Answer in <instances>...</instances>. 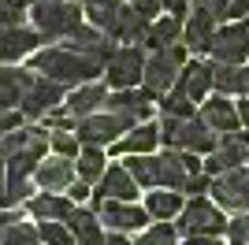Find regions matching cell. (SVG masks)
<instances>
[{"instance_id": "ba28073f", "label": "cell", "mask_w": 249, "mask_h": 245, "mask_svg": "<svg viewBox=\"0 0 249 245\" xmlns=\"http://www.w3.org/2000/svg\"><path fill=\"white\" fill-rule=\"evenodd\" d=\"M208 193L216 197L219 208H231V212H249V167H227V171L212 175V190Z\"/></svg>"}, {"instance_id": "484cf974", "label": "cell", "mask_w": 249, "mask_h": 245, "mask_svg": "<svg viewBox=\"0 0 249 245\" xmlns=\"http://www.w3.org/2000/svg\"><path fill=\"white\" fill-rule=\"evenodd\" d=\"M145 208H149V215L153 219H175L186 204H182V193L178 190H167V186H156L153 193L145 197Z\"/></svg>"}, {"instance_id": "277c9868", "label": "cell", "mask_w": 249, "mask_h": 245, "mask_svg": "<svg viewBox=\"0 0 249 245\" xmlns=\"http://www.w3.org/2000/svg\"><path fill=\"white\" fill-rule=\"evenodd\" d=\"M30 19L41 30V37L63 41L67 34H74L86 22V4H74V0H34Z\"/></svg>"}, {"instance_id": "f1b7e54d", "label": "cell", "mask_w": 249, "mask_h": 245, "mask_svg": "<svg viewBox=\"0 0 249 245\" xmlns=\"http://www.w3.org/2000/svg\"><path fill=\"white\" fill-rule=\"evenodd\" d=\"M104 171H108V167H104L101 145H82V153H78V178L93 186V182H101Z\"/></svg>"}, {"instance_id": "7a4b0ae2", "label": "cell", "mask_w": 249, "mask_h": 245, "mask_svg": "<svg viewBox=\"0 0 249 245\" xmlns=\"http://www.w3.org/2000/svg\"><path fill=\"white\" fill-rule=\"evenodd\" d=\"M49 134L37 130V126H26V130H11L0 138V153L8 160V182H22L37 171V163L45 160V149H49Z\"/></svg>"}, {"instance_id": "74e56055", "label": "cell", "mask_w": 249, "mask_h": 245, "mask_svg": "<svg viewBox=\"0 0 249 245\" xmlns=\"http://www.w3.org/2000/svg\"><path fill=\"white\" fill-rule=\"evenodd\" d=\"M22 119H26V115H22V108H0V138H4V134H11V130H19Z\"/></svg>"}, {"instance_id": "f6af8a7d", "label": "cell", "mask_w": 249, "mask_h": 245, "mask_svg": "<svg viewBox=\"0 0 249 245\" xmlns=\"http://www.w3.org/2000/svg\"><path fill=\"white\" fill-rule=\"evenodd\" d=\"M227 15H234V19H238V15H242V19H246V15H249V0H231Z\"/></svg>"}, {"instance_id": "4fadbf2b", "label": "cell", "mask_w": 249, "mask_h": 245, "mask_svg": "<svg viewBox=\"0 0 249 245\" xmlns=\"http://www.w3.org/2000/svg\"><path fill=\"white\" fill-rule=\"evenodd\" d=\"M41 45V30H26V26H0V63H19L34 56Z\"/></svg>"}, {"instance_id": "44dd1931", "label": "cell", "mask_w": 249, "mask_h": 245, "mask_svg": "<svg viewBox=\"0 0 249 245\" xmlns=\"http://www.w3.org/2000/svg\"><path fill=\"white\" fill-rule=\"evenodd\" d=\"M201 115H205V122L216 134H231V130H238V126H242V112H238V104L227 101V93H219V97L205 101V104H201Z\"/></svg>"}, {"instance_id": "4dcf8cb0", "label": "cell", "mask_w": 249, "mask_h": 245, "mask_svg": "<svg viewBox=\"0 0 249 245\" xmlns=\"http://www.w3.org/2000/svg\"><path fill=\"white\" fill-rule=\"evenodd\" d=\"M37 230H41L45 245H78L74 242V230L67 227V219H37Z\"/></svg>"}, {"instance_id": "bcb514c9", "label": "cell", "mask_w": 249, "mask_h": 245, "mask_svg": "<svg viewBox=\"0 0 249 245\" xmlns=\"http://www.w3.org/2000/svg\"><path fill=\"white\" fill-rule=\"evenodd\" d=\"M190 245H223V242H219V234H194Z\"/></svg>"}, {"instance_id": "5bb4252c", "label": "cell", "mask_w": 249, "mask_h": 245, "mask_svg": "<svg viewBox=\"0 0 249 245\" xmlns=\"http://www.w3.org/2000/svg\"><path fill=\"white\" fill-rule=\"evenodd\" d=\"M212 60L216 63H246L249 60V30L246 26H223V30H216V37H212Z\"/></svg>"}, {"instance_id": "7dc6e473", "label": "cell", "mask_w": 249, "mask_h": 245, "mask_svg": "<svg viewBox=\"0 0 249 245\" xmlns=\"http://www.w3.org/2000/svg\"><path fill=\"white\" fill-rule=\"evenodd\" d=\"M4 186H8V160L0 153V197H4Z\"/></svg>"}, {"instance_id": "b9f144b4", "label": "cell", "mask_w": 249, "mask_h": 245, "mask_svg": "<svg viewBox=\"0 0 249 245\" xmlns=\"http://www.w3.org/2000/svg\"><path fill=\"white\" fill-rule=\"evenodd\" d=\"M67 197H71L74 204H82L86 197H89V182H82V178H78V182H71V186H67Z\"/></svg>"}, {"instance_id": "1f68e13d", "label": "cell", "mask_w": 249, "mask_h": 245, "mask_svg": "<svg viewBox=\"0 0 249 245\" xmlns=\"http://www.w3.org/2000/svg\"><path fill=\"white\" fill-rule=\"evenodd\" d=\"M41 242V230L34 223H22V219H15V223L0 234V245H37Z\"/></svg>"}, {"instance_id": "8d00e7d4", "label": "cell", "mask_w": 249, "mask_h": 245, "mask_svg": "<svg viewBox=\"0 0 249 245\" xmlns=\"http://www.w3.org/2000/svg\"><path fill=\"white\" fill-rule=\"evenodd\" d=\"M227 238L231 245H249V212H238L227 223Z\"/></svg>"}, {"instance_id": "ee69618b", "label": "cell", "mask_w": 249, "mask_h": 245, "mask_svg": "<svg viewBox=\"0 0 249 245\" xmlns=\"http://www.w3.org/2000/svg\"><path fill=\"white\" fill-rule=\"evenodd\" d=\"M104 245H134V242H126V230H108V234H104Z\"/></svg>"}, {"instance_id": "ffe728a7", "label": "cell", "mask_w": 249, "mask_h": 245, "mask_svg": "<svg viewBox=\"0 0 249 245\" xmlns=\"http://www.w3.org/2000/svg\"><path fill=\"white\" fill-rule=\"evenodd\" d=\"M216 86V74H212V63H186L182 71H178V82H175V89L178 93H186L190 101H205V93Z\"/></svg>"}, {"instance_id": "e575fe53", "label": "cell", "mask_w": 249, "mask_h": 245, "mask_svg": "<svg viewBox=\"0 0 249 245\" xmlns=\"http://www.w3.org/2000/svg\"><path fill=\"white\" fill-rule=\"evenodd\" d=\"M30 197H34L30 178H22V182H8V186H4V197H0V204H4V208H15V204L30 201Z\"/></svg>"}, {"instance_id": "30bf717a", "label": "cell", "mask_w": 249, "mask_h": 245, "mask_svg": "<svg viewBox=\"0 0 249 245\" xmlns=\"http://www.w3.org/2000/svg\"><path fill=\"white\" fill-rule=\"evenodd\" d=\"M97 215L108 223V230H126V234L130 230H145L149 219H153L149 208H138L134 201H112V197L97 204Z\"/></svg>"}, {"instance_id": "83f0119b", "label": "cell", "mask_w": 249, "mask_h": 245, "mask_svg": "<svg viewBox=\"0 0 249 245\" xmlns=\"http://www.w3.org/2000/svg\"><path fill=\"white\" fill-rule=\"evenodd\" d=\"M219 93H246V67L242 63H212Z\"/></svg>"}, {"instance_id": "d4e9b609", "label": "cell", "mask_w": 249, "mask_h": 245, "mask_svg": "<svg viewBox=\"0 0 249 245\" xmlns=\"http://www.w3.org/2000/svg\"><path fill=\"white\" fill-rule=\"evenodd\" d=\"M123 163L130 167V175L138 178V186H145V190L164 186V163H160V156H153V153H138V156H126Z\"/></svg>"}, {"instance_id": "f35d334b", "label": "cell", "mask_w": 249, "mask_h": 245, "mask_svg": "<svg viewBox=\"0 0 249 245\" xmlns=\"http://www.w3.org/2000/svg\"><path fill=\"white\" fill-rule=\"evenodd\" d=\"M182 190H186V193H194V197H201L205 190H212V178L197 171V175H190V178H186V186H182Z\"/></svg>"}, {"instance_id": "ab89813d", "label": "cell", "mask_w": 249, "mask_h": 245, "mask_svg": "<svg viewBox=\"0 0 249 245\" xmlns=\"http://www.w3.org/2000/svg\"><path fill=\"white\" fill-rule=\"evenodd\" d=\"M130 8H134L138 15H145V19H156L160 8H164V0H130Z\"/></svg>"}, {"instance_id": "7bdbcfd3", "label": "cell", "mask_w": 249, "mask_h": 245, "mask_svg": "<svg viewBox=\"0 0 249 245\" xmlns=\"http://www.w3.org/2000/svg\"><path fill=\"white\" fill-rule=\"evenodd\" d=\"M164 11H167V15H186L190 0H164Z\"/></svg>"}, {"instance_id": "d6a6232c", "label": "cell", "mask_w": 249, "mask_h": 245, "mask_svg": "<svg viewBox=\"0 0 249 245\" xmlns=\"http://www.w3.org/2000/svg\"><path fill=\"white\" fill-rule=\"evenodd\" d=\"M160 108H164V115H178V119H190V115H194V101L178 89L164 93V97H160Z\"/></svg>"}, {"instance_id": "7402d4cb", "label": "cell", "mask_w": 249, "mask_h": 245, "mask_svg": "<svg viewBox=\"0 0 249 245\" xmlns=\"http://www.w3.org/2000/svg\"><path fill=\"white\" fill-rule=\"evenodd\" d=\"M156 145H160V126H156V122H138V126H130V130L115 141V153L138 156V153H153Z\"/></svg>"}, {"instance_id": "c3c4849f", "label": "cell", "mask_w": 249, "mask_h": 245, "mask_svg": "<svg viewBox=\"0 0 249 245\" xmlns=\"http://www.w3.org/2000/svg\"><path fill=\"white\" fill-rule=\"evenodd\" d=\"M246 93H249V67H246Z\"/></svg>"}, {"instance_id": "836d02e7", "label": "cell", "mask_w": 249, "mask_h": 245, "mask_svg": "<svg viewBox=\"0 0 249 245\" xmlns=\"http://www.w3.org/2000/svg\"><path fill=\"white\" fill-rule=\"evenodd\" d=\"M49 141H52V149H56L60 156H78L82 153V138H78L74 130H67V126H63V130H52Z\"/></svg>"}, {"instance_id": "6da1fadb", "label": "cell", "mask_w": 249, "mask_h": 245, "mask_svg": "<svg viewBox=\"0 0 249 245\" xmlns=\"http://www.w3.org/2000/svg\"><path fill=\"white\" fill-rule=\"evenodd\" d=\"M30 67L45 78H56L63 86H82V82H93L97 74L104 71V63L89 52H78V49H45V52H34L30 56Z\"/></svg>"}, {"instance_id": "8992f818", "label": "cell", "mask_w": 249, "mask_h": 245, "mask_svg": "<svg viewBox=\"0 0 249 245\" xmlns=\"http://www.w3.org/2000/svg\"><path fill=\"white\" fill-rule=\"evenodd\" d=\"M145 60L149 56L142 52V45H119L115 56L104 63V82H108L112 89H130V86H138L142 74H145Z\"/></svg>"}, {"instance_id": "cb8c5ba5", "label": "cell", "mask_w": 249, "mask_h": 245, "mask_svg": "<svg viewBox=\"0 0 249 245\" xmlns=\"http://www.w3.org/2000/svg\"><path fill=\"white\" fill-rule=\"evenodd\" d=\"M97 219H101V215L89 212V208H82V204H74V208H71L67 227L74 230V242H78V245H104V230H101Z\"/></svg>"}, {"instance_id": "2e32d148", "label": "cell", "mask_w": 249, "mask_h": 245, "mask_svg": "<svg viewBox=\"0 0 249 245\" xmlns=\"http://www.w3.org/2000/svg\"><path fill=\"white\" fill-rule=\"evenodd\" d=\"M93 193H97V204L108 201V197H112V201H134L138 197V178L130 175L126 163H112V167L101 175V182H97Z\"/></svg>"}, {"instance_id": "f907efd6", "label": "cell", "mask_w": 249, "mask_h": 245, "mask_svg": "<svg viewBox=\"0 0 249 245\" xmlns=\"http://www.w3.org/2000/svg\"><path fill=\"white\" fill-rule=\"evenodd\" d=\"M82 4H97V0H82Z\"/></svg>"}, {"instance_id": "5b68a950", "label": "cell", "mask_w": 249, "mask_h": 245, "mask_svg": "<svg viewBox=\"0 0 249 245\" xmlns=\"http://www.w3.org/2000/svg\"><path fill=\"white\" fill-rule=\"evenodd\" d=\"M182 67H186V45H164V49H153V52H149V60H145L142 86L160 101L164 93L175 89Z\"/></svg>"}, {"instance_id": "9c48e42d", "label": "cell", "mask_w": 249, "mask_h": 245, "mask_svg": "<svg viewBox=\"0 0 249 245\" xmlns=\"http://www.w3.org/2000/svg\"><path fill=\"white\" fill-rule=\"evenodd\" d=\"M126 130H130V122H126L123 115L108 112V108H101V112H93V115H86V119L74 122V134L82 138V145H115Z\"/></svg>"}, {"instance_id": "52a82bcc", "label": "cell", "mask_w": 249, "mask_h": 245, "mask_svg": "<svg viewBox=\"0 0 249 245\" xmlns=\"http://www.w3.org/2000/svg\"><path fill=\"white\" fill-rule=\"evenodd\" d=\"M227 223L231 219H223V212H219L212 201H205V197H194V201L178 212V234H227Z\"/></svg>"}, {"instance_id": "603a6c76", "label": "cell", "mask_w": 249, "mask_h": 245, "mask_svg": "<svg viewBox=\"0 0 249 245\" xmlns=\"http://www.w3.org/2000/svg\"><path fill=\"white\" fill-rule=\"evenodd\" d=\"M26 208H30L34 219H67L74 201L67 193H56V190H41V193H34L26 201Z\"/></svg>"}, {"instance_id": "d590c367", "label": "cell", "mask_w": 249, "mask_h": 245, "mask_svg": "<svg viewBox=\"0 0 249 245\" xmlns=\"http://www.w3.org/2000/svg\"><path fill=\"white\" fill-rule=\"evenodd\" d=\"M22 15H30L26 0H0V26H19Z\"/></svg>"}, {"instance_id": "681fc988", "label": "cell", "mask_w": 249, "mask_h": 245, "mask_svg": "<svg viewBox=\"0 0 249 245\" xmlns=\"http://www.w3.org/2000/svg\"><path fill=\"white\" fill-rule=\"evenodd\" d=\"M242 26H246V30H249V15H246V22H242Z\"/></svg>"}, {"instance_id": "ac0fdd59", "label": "cell", "mask_w": 249, "mask_h": 245, "mask_svg": "<svg viewBox=\"0 0 249 245\" xmlns=\"http://www.w3.org/2000/svg\"><path fill=\"white\" fill-rule=\"evenodd\" d=\"M74 175H78V163H71V156H52V160H41L37 163V171H34V178H37V186L41 190H56V193H67V186L74 182Z\"/></svg>"}, {"instance_id": "3957f363", "label": "cell", "mask_w": 249, "mask_h": 245, "mask_svg": "<svg viewBox=\"0 0 249 245\" xmlns=\"http://www.w3.org/2000/svg\"><path fill=\"white\" fill-rule=\"evenodd\" d=\"M160 141L167 149H182V153H212L219 145V138L205 122V115H190V119L164 115L160 119Z\"/></svg>"}, {"instance_id": "e0dca14e", "label": "cell", "mask_w": 249, "mask_h": 245, "mask_svg": "<svg viewBox=\"0 0 249 245\" xmlns=\"http://www.w3.org/2000/svg\"><path fill=\"white\" fill-rule=\"evenodd\" d=\"M37 71L34 67H19V63H0V108H15L22 104L26 89L34 86Z\"/></svg>"}, {"instance_id": "8fae6325", "label": "cell", "mask_w": 249, "mask_h": 245, "mask_svg": "<svg viewBox=\"0 0 249 245\" xmlns=\"http://www.w3.org/2000/svg\"><path fill=\"white\" fill-rule=\"evenodd\" d=\"M153 93L149 89H115V93H108V112H115V115H123L130 126H138V122H149V115H153Z\"/></svg>"}, {"instance_id": "d6986e66", "label": "cell", "mask_w": 249, "mask_h": 245, "mask_svg": "<svg viewBox=\"0 0 249 245\" xmlns=\"http://www.w3.org/2000/svg\"><path fill=\"white\" fill-rule=\"evenodd\" d=\"M212 37H216V15L201 4H194V15H190L186 30H182V41H186L190 52H208L212 49Z\"/></svg>"}, {"instance_id": "4316f807", "label": "cell", "mask_w": 249, "mask_h": 245, "mask_svg": "<svg viewBox=\"0 0 249 245\" xmlns=\"http://www.w3.org/2000/svg\"><path fill=\"white\" fill-rule=\"evenodd\" d=\"M182 15H164V19H156L153 26H149V41L145 49H164V45H175L178 37H182Z\"/></svg>"}, {"instance_id": "9a60e30c", "label": "cell", "mask_w": 249, "mask_h": 245, "mask_svg": "<svg viewBox=\"0 0 249 245\" xmlns=\"http://www.w3.org/2000/svg\"><path fill=\"white\" fill-rule=\"evenodd\" d=\"M104 104H108V89H104L101 82H82L78 89H71L67 97H63V112L71 115L74 122L78 119H86V115H93V112H101Z\"/></svg>"}, {"instance_id": "7c38bea8", "label": "cell", "mask_w": 249, "mask_h": 245, "mask_svg": "<svg viewBox=\"0 0 249 245\" xmlns=\"http://www.w3.org/2000/svg\"><path fill=\"white\" fill-rule=\"evenodd\" d=\"M63 101V82L56 78H45V74H37L34 78V86L26 89V97H22V115L26 119H41V115H49L52 108H60Z\"/></svg>"}, {"instance_id": "60d3db41", "label": "cell", "mask_w": 249, "mask_h": 245, "mask_svg": "<svg viewBox=\"0 0 249 245\" xmlns=\"http://www.w3.org/2000/svg\"><path fill=\"white\" fill-rule=\"evenodd\" d=\"M194 4H201V8H208L216 19H227V8H231V0H194Z\"/></svg>"}, {"instance_id": "f546056e", "label": "cell", "mask_w": 249, "mask_h": 245, "mask_svg": "<svg viewBox=\"0 0 249 245\" xmlns=\"http://www.w3.org/2000/svg\"><path fill=\"white\" fill-rule=\"evenodd\" d=\"M134 245H178V227H171V219H156L134 238Z\"/></svg>"}]
</instances>
